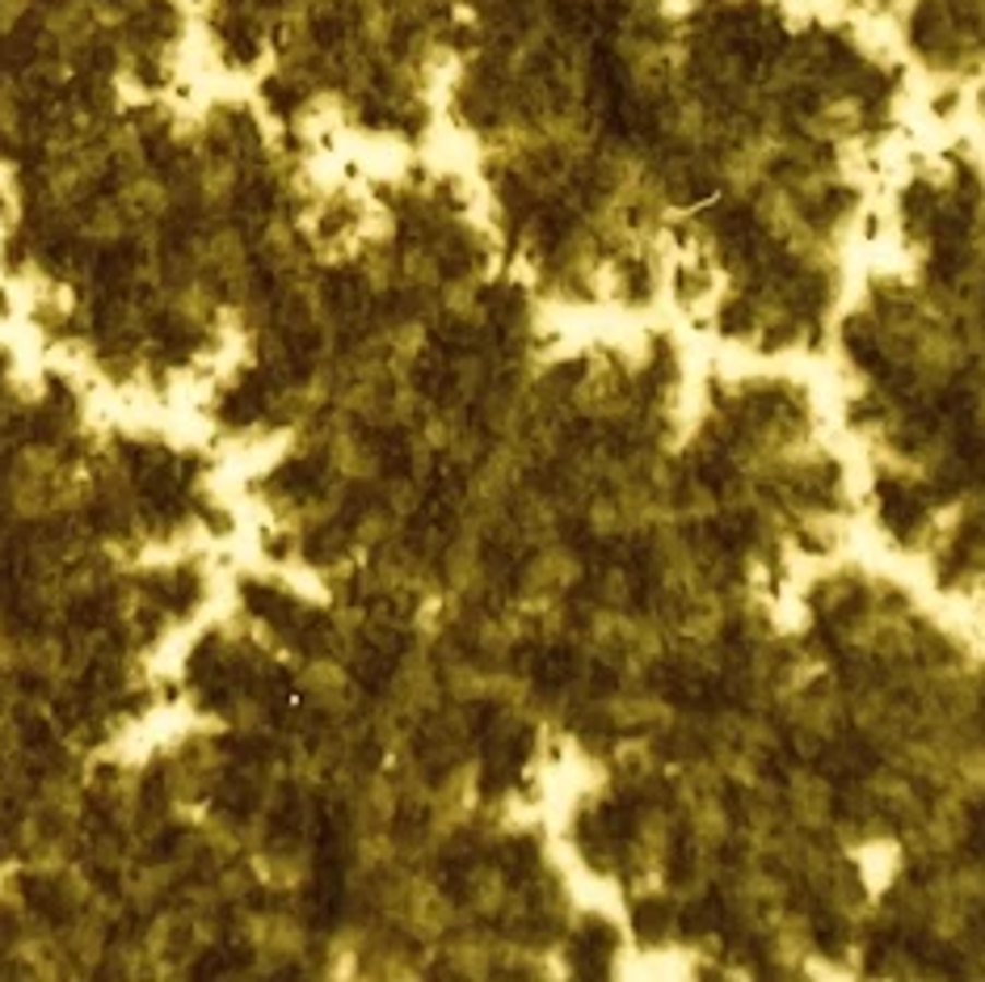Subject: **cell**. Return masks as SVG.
<instances>
[{
  "label": "cell",
  "instance_id": "obj_1",
  "mask_svg": "<svg viewBox=\"0 0 985 982\" xmlns=\"http://www.w3.org/2000/svg\"><path fill=\"white\" fill-rule=\"evenodd\" d=\"M22 898H26L29 911L43 923H51V927H63V923L76 920V902H72V894L63 890V882H56V877L26 873L22 877Z\"/></svg>",
  "mask_w": 985,
  "mask_h": 982
},
{
  "label": "cell",
  "instance_id": "obj_2",
  "mask_svg": "<svg viewBox=\"0 0 985 982\" xmlns=\"http://www.w3.org/2000/svg\"><path fill=\"white\" fill-rule=\"evenodd\" d=\"M17 945H22V920L9 907H0V957L9 949H17Z\"/></svg>",
  "mask_w": 985,
  "mask_h": 982
},
{
  "label": "cell",
  "instance_id": "obj_3",
  "mask_svg": "<svg viewBox=\"0 0 985 982\" xmlns=\"http://www.w3.org/2000/svg\"><path fill=\"white\" fill-rule=\"evenodd\" d=\"M17 691L22 696H47V675L43 671H22L17 675Z\"/></svg>",
  "mask_w": 985,
  "mask_h": 982
}]
</instances>
